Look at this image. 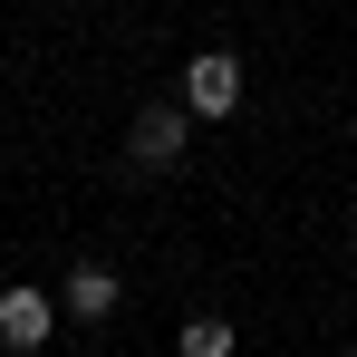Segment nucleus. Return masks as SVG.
<instances>
[{
  "label": "nucleus",
  "mask_w": 357,
  "mask_h": 357,
  "mask_svg": "<svg viewBox=\"0 0 357 357\" xmlns=\"http://www.w3.org/2000/svg\"><path fill=\"white\" fill-rule=\"evenodd\" d=\"M183 135H193V107H145L135 135H126V155H135L145 174H174V165H183Z\"/></svg>",
  "instance_id": "nucleus-1"
},
{
  "label": "nucleus",
  "mask_w": 357,
  "mask_h": 357,
  "mask_svg": "<svg viewBox=\"0 0 357 357\" xmlns=\"http://www.w3.org/2000/svg\"><path fill=\"white\" fill-rule=\"evenodd\" d=\"M183 107H193V116H232L241 107V59L232 49H203V59L183 68Z\"/></svg>",
  "instance_id": "nucleus-2"
},
{
  "label": "nucleus",
  "mask_w": 357,
  "mask_h": 357,
  "mask_svg": "<svg viewBox=\"0 0 357 357\" xmlns=\"http://www.w3.org/2000/svg\"><path fill=\"white\" fill-rule=\"evenodd\" d=\"M59 309H77V319H116V271H107V261H77L68 290H59Z\"/></svg>",
  "instance_id": "nucleus-4"
},
{
  "label": "nucleus",
  "mask_w": 357,
  "mask_h": 357,
  "mask_svg": "<svg viewBox=\"0 0 357 357\" xmlns=\"http://www.w3.org/2000/svg\"><path fill=\"white\" fill-rule=\"evenodd\" d=\"M49 328H59V299H49V290H29V280L0 290V348H39Z\"/></svg>",
  "instance_id": "nucleus-3"
},
{
  "label": "nucleus",
  "mask_w": 357,
  "mask_h": 357,
  "mask_svg": "<svg viewBox=\"0 0 357 357\" xmlns=\"http://www.w3.org/2000/svg\"><path fill=\"white\" fill-rule=\"evenodd\" d=\"M183 357H232V319H193L183 328Z\"/></svg>",
  "instance_id": "nucleus-5"
}]
</instances>
